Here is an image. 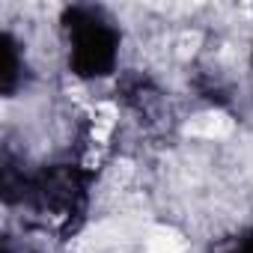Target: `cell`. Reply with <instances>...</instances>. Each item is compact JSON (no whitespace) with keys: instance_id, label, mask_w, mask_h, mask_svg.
Wrapping results in <instances>:
<instances>
[{"instance_id":"obj_1","label":"cell","mask_w":253,"mask_h":253,"mask_svg":"<svg viewBox=\"0 0 253 253\" xmlns=\"http://www.w3.org/2000/svg\"><path fill=\"white\" fill-rule=\"evenodd\" d=\"M232 131V122L226 113H200L191 122H185V134L188 137H203V140H220Z\"/></svg>"},{"instance_id":"obj_2","label":"cell","mask_w":253,"mask_h":253,"mask_svg":"<svg viewBox=\"0 0 253 253\" xmlns=\"http://www.w3.org/2000/svg\"><path fill=\"white\" fill-rule=\"evenodd\" d=\"M146 253H185V244L176 232H152V238L146 241Z\"/></svg>"},{"instance_id":"obj_3","label":"cell","mask_w":253,"mask_h":253,"mask_svg":"<svg viewBox=\"0 0 253 253\" xmlns=\"http://www.w3.org/2000/svg\"><path fill=\"white\" fill-rule=\"evenodd\" d=\"M197 42H200V36H197V33H191V36H185V39H182V57H188V54H194V51H197V48H194Z\"/></svg>"}]
</instances>
